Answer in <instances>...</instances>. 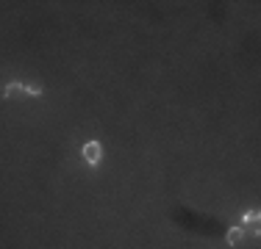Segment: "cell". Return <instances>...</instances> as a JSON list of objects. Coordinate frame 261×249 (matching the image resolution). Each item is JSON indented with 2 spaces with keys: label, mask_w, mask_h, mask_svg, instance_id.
Listing matches in <instances>:
<instances>
[{
  "label": "cell",
  "mask_w": 261,
  "mask_h": 249,
  "mask_svg": "<svg viewBox=\"0 0 261 249\" xmlns=\"http://www.w3.org/2000/svg\"><path fill=\"white\" fill-rule=\"evenodd\" d=\"M242 224H250V227H253V233H259L261 213H259V210H250V213H245V216H242Z\"/></svg>",
  "instance_id": "cell-3"
},
{
  "label": "cell",
  "mask_w": 261,
  "mask_h": 249,
  "mask_svg": "<svg viewBox=\"0 0 261 249\" xmlns=\"http://www.w3.org/2000/svg\"><path fill=\"white\" fill-rule=\"evenodd\" d=\"M242 235H245V230H242V227H231L225 238H228V244H231V247H236V244L242 241Z\"/></svg>",
  "instance_id": "cell-4"
},
{
  "label": "cell",
  "mask_w": 261,
  "mask_h": 249,
  "mask_svg": "<svg viewBox=\"0 0 261 249\" xmlns=\"http://www.w3.org/2000/svg\"><path fill=\"white\" fill-rule=\"evenodd\" d=\"M100 155H103V147H100L98 141H86V144H84V161L89 166H98L100 164Z\"/></svg>",
  "instance_id": "cell-1"
},
{
  "label": "cell",
  "mask_w": 261,
  "mask_h": 249,
  "mask_svg": "<svg viewBox=\"0 0 261 249\" xmlns=\"http://www.w3.org/2000/svg\"><path fill=\"white\" fill-rule=\"evenodd\" d=\"M25 94L28 97H42V89H39V86H25Z\"/></svg>",
  "instance_id": "cell-5"
},
{
  "label": "cell",
  "mask_w": 261,
  "mask_h": 249,
  "mask_svg": "<svg viewBox=\"0 0 261 249\" xmlns=\"http://www.w3.org/2000/svg\"><path fill=\"white\" fill-rule=\"evenodd\" d=\"M17 94H25V86H22L20 81H11L6 89H3V97H6V100H11V97H17Z\"/></svg>",
  "instance_id": "cell-2"
}]
</instances>
